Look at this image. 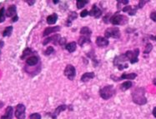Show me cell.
<instances>
[{"label": "cell", "instance_id": "1", "mask_svg": "<svg viewBox=\"0 0 156 119\" xmlns=\"http://www.w3.org/2000/svg\"><path fill=\"white\" fill-rule=\"evenodd\" d=\"M145 93H146V90L144 88H142V87L136 88L131 94L132 101L135 102V104L139 105V106L146 104L147 98L145 97Z\"/></svg>", "mask_w": 156, "mask_h": 119}, {"label": "cell", "instance_id": "2", "mask_svg": "<svg viewBox=\"0 0 156 119\" xmlns=\"http://www.w3.org/2000/svg\"><path fill=\"white\" fill-rule=\"evenodd\" d=\"M129 22V18L125 15H122L119 13V11L116 12L114 15L110 17V23L114 26L125 25Z\"/></svg>", "mask_w": 156, "mask_h": 119}, {"label": "cell", "instance_id": "3", "mask_svg": "<svg viewBox=\"0 0 156 119\" xmlns=\"http://www.w3.org/2000/svg\"><path fill=\"white\" fill-rule=\"evenodd\" d=\"M116 90L113 85H106L99 89V96L104 100H109L114 96Z\"/></svg>", "mask_w": 156, "mask_h": 119}, {"label": "cell", "instance_id": "4", "mask_svg": "<svg viewBox=\"0 0 156 119\" xmlns=\"http://www.w3.org/2000/svg\"><path fill=\"white\" fill-rule=\"evenodd\" d=\"M128 60V58H126L125 54H121V55L116 56L114 58V65L118 68V70L122 71L125 68H129V64H127L126 61Z\"/></svg>", "mask_w": 156, "mask_h": 119}, {"label": "cell", "instance_id": "5", "mask_svg": "<svg viewBox=\"0 0 156 119\" xmlns=\"http://www.w3.org/2000/svg\"><path fill=\"white\" fill-rule=\"evenodd\" d=\"M121 34H120V30L118 27H110L108 28L104 32V38H113L115 39H118L120 38Z\"/></svg>", "mask_w": 156, "mask_h": 119}, {"label": "cell", "instance_id": "6", "mask_svg": "<svg viewBox=\"0 0 156 119\" xmlns=\"http://www.w3.org/2000/svg\"><path fill=\"white\" fill-rule=\"evenodd\" d=\"M124 54L131 64H135L139 62V58H138L139 55V48H135L134 50H128L125 52Z\"/></svg>", "mask_w": 156, "mask_h": 119}, {"label": "cell", "instance_id": "7", "mask_svg": "<svg viewBox=\"0 0 156 119\" xmlns=\"http://www.w3.org/2000/svg\"><path fill=\"white\" fill-rule=\"evenodd\" d=\"M63 74L64 76L67 77L68 80L73 81L76 76V69L74 68V66H73L71 64H68L66 66V68H64V71H63Z\"/></svg>", "mask_w": 156, "mask_h": 119}, {"label": "cell", "instance_id": "8", "mask_svg": "<svg viewBox=\"0 0 156 119\" xmlns=\"http://www.w3.org/2000/svg\"><path fill=\"white\" fill-rule=\"evenodd\" d=\"M137 77V74L135 72H131V73H123L120 77H115L114 75H111L110 78L113 79L114 82H118L121 80H124V79H128V80H134Z\"/></svg>", "mask_w": 156, "mask_h": 119}, {"label": "cell", "instance_id": "9", "mask_svg": "<svg viewBox=\"0 0 156 119\" xmlns=\"http://www.w3.org/2000/svg\"><path fill=\"white\" fill-rule=\"evenodd\" d=\"M25 112H26V107L22 104V103H19L16 106V109H15V117L17 119H25Z\"/></svg>", "mask_w": 156, "mask_h": 119}, {"label": "cell", "instance_id": "10", "mask_svg": "<svg viewBox=\"0 0 156 119\" xmlns=\"http://www.w3.org/2000/svg\"><path fill=\"white\" fill-rule=\"evenodd\" d=\"M68 106L67 105H65V104H62V105H59L58 106L57 108H55V110L53 112H48L47 115H49L50 118H52L53 119H57L58 118V116H59L62 112L63 111H65L67 109Z\"/></svg>", "mask_w": 156, "mask_h": 119}, {"label": "cell", "instance_id": "11", "mask_svg": "<svg viewBox=\"0 0 156 119\" xmlns=\"http://www.w3.org/2000/svg\"><path fill=\"white\" fill-rule=\"evenodd\" d=\"M60 34H55L54 35H52L51 37H49V38H47L44 39V41L43 42V46H46L47 44H49V43H53L54 45H57L58 43H59V40H60Z\"/></svg>", "mask_w": 156, "mask_h": 119}, {"label": "cell", "instance_id": "12", "mask_svg": "<svg viewBox=\"0 0 156 119\" xmlns=\"http://www.w3.org/2000/svg\"><path fill=\"white\" fill-rule=\"evenodd\" d=\"M89 15L95 18H99L102 16V10L96 4H93L91 10L89 12Z\"/></svg>", "mask_w": 156, "mask_h": 119}, {"label": "cell", "instance_id": "13", "mask_svg": "<svg viewBox=\"0 0 156 119\" xmlns=\"http://www.w3.org/2000/svg\"><path fill=\"white\" fill-rule=\"evenodd\" d=\"M95 43H96V45H97L99 47H106L109 46L110 41L106 38H104V37L99 36V37H97V38H96Z\"/></svg>", "mask_w": 156, "mask_h": 119}, {"label": "cell", "instance_id": "14", "mask_svg": "<svg viewBox=\"0 0 156 119\" xmlns=\"http://www.w3.org/2000/svg\"><path fill=\"white\" fill-rule=\"evenodd\" d=\"M39 62V57L37 55H32L28 57L26 59V64L29 67H34L36 66Z\"/></svg>", "mask_w": 156, "mask_h": 119}, {"label": "cell", "instance_id": "15", "mask_svg": "<svg viewBox=\"0 0 156 119\" xmlns=\"http://www.w3.org/2000/svg\"><path fill=\"white\" fill-rule=\"evenodd\" d=\"M61 28L59 26H53V27H48L46 28L44 31H43V37H46V36H49V34H54V33H58L59 31H60Z\"/></svg>", "mask_w": 156, "mask_h": 119}, {"label": "cell", "instance_id": "16", "mask_svg": "<svg viewBox=\"0 0 156 119\" xmlns=\"http://www.w3.org/2000/svg\"><path fill=\"white\" fill-rule=\"evenodd\" d=\"M13 108L12 106H9L5 109L4 114L1 116V119H13Z\"/></svg>", "mask_w": 156, "mask_h": 119}, {"label": "cell", "instance_id": "17", "mask_svg": "<svg viewBox=\"0 0 156 119\" xmlns=\"http://www.w3.org/2000/svg\"><path fill=\"white\" fill-rule=\"evenodd\" d=\"M16 15H17V7H16V5H10L7 9V11H6V17L13 18Z\"/></svg>", "mask_w": 156, "mask_h": 119}, {"label": "cell", "instance_id": "18", "mask_svg": "<svg viewBox=\"0 0 156 119\" xmlns=\"http://www.w3.org/2000/svg\"><path fill=\"white\" fill-rule=\"evenodd\" d=\"M95 74L93 72H85L82 76H81V82H87L94 78Z\"/></svg>", "mask_w": 156, "mask_h": 119}, {"label": "cell", "instance_id": "19", "mask_svg": "<svg viewBox=\"0 0 156 119\" xmlns=\"http://www.w3.org/2000/svg\"><path fill=\"white\" fill-rule=\"evenodd\" d=\"M77 18H78V13H76V12H74V11L70 12V13H68V18H67V20H66V23H65V25H66V27H69V26H71L72 22L74 21V20H75Z\"/></svg>", "mask_w": 156, "mask_h": 119}, {"label": "cell", "instance_id": "20", "mask_svg": "<svg viewBox=\"0 0 156 119\" xmlns=\"http://www.w3.org/2000/svg\"><path fill=\"white\" fill-rule=\"evenodd\" d=\"M58 14L57 13H53V14H51L49 16H48L46 18V21L47 23L48 24H49V25H53V24H55L56 23V22L58 21Z\"/></svg>", "mask_w": 156, "mask_h": 119}, {"label": "cell", "instance_id": "21", "mask_svg": "<svg viewBox=\"0 0 156 119\" xmlns=\"http://www.w3.org/2000/svg\"><path fill=\"white\" fill-rule=\"evenodd\" d=\"M79 33H80L81 36H85V37H88V38H90V36L92 35V31H91V29L89 28V27L81 28Z\"/></svg>", "mask_w": 156, "mask_h": 119}, {"label": "cell", "instance_id": "22", "mask_svg": "<svg viewBox=\"0 0 156 119\" xmlns=\"http://www.w3.org/2000/svg\"><path fill=\"white\" fill-rule=\"evenodd\" d=\"M85 43H91V39H90V38L85 37V36H81L80 35V37H79V40H78V44L80 47H83Z\"/></svg>", "mask_w": 156, "mask_h": 119}, {"label": "cell", "instance_id": "23", "mask_svg": "<svg viewBox=\"0 0 156 119\" xmlns=\"http://www.w3.org/2000/svg\"><path fill=\"white\" fill-rule=\"evenodd\" d=\"M68 53H74L77 49V43L75 42H71V43H67V45L64 47Z\"/></svg>", "mask_w": 156, "mask_h": 119}, {"label": "cell", "instance_id": "24", "mask_svg": "<svg viewBox=\"0 0 156 119\" xmlns=\"http://www.w3.org/2000/svg\"><path fill=\"white\" fill-rule=\"evenodd\" d=\"M132 86H133V82H132L125 81L124 82H123L122 84L120 85V90L123 91V92H124V91H126V90L131 88Z\"/></svg>", "mask_w": 156, "mask_h": 119}, {"label": "cell", "instance_id": "25", "mask_svg": "<svg viewBox=\"0 0 156 119\" xmlns=\"http://www.w3.org/2000/svg\"><path fill=\"white\" fill-rule=\"evenodd\" d=\"M34 53L33 52V50L31 49V48H29V47H27V48H25L24 50V52H23V54H22L21 56V59H24V58H26L28 56H32V54H34Z\"/></svg>", "mask_w": 156, "mask_h": 119}, {"label": "cell", "instance_id": "26", "mask_svg": "<svg viewBox=\"0 0 156 119\" xmlns=\"http://www.w3.org/2000/svg\"><path fill=\"white\" fill-rule=\"evenodd\" d=\"M13 26H9L3 31V37H10L13 33Z\"/></svg>", "mask_w": 156, "mask_h": 119}, {"label": "cell", "instance_id": "27", "mask_svg": "<svg viewBox=\"0 0 156 119\" xmlns=\"http://www.w3.org/2000/svg\"><path fill=\"white\" fill-rule=\"evenodd\" d=\"M89 2V1H85V0H78L76 2V7L78 9H83L85 7V5L88 4Z\"/></svg>", "mask_w": 156, "mask_h": 119}, {"label": "cell", "instance_id": "28", "mask_svg": "<svg viewBox=\"0 0 156 119\" xmlns=\"http://www.w3.org/2000/svg\"><path fill=\"white\" fill-rule=\"evenodd\" d=\"M90 53H91V52H90ZM87 55L89 56V58L92 59V61H93V66H94V67H97V65L99 64V61H98L97 58H96V57H95V55H94L93 52H92L91 53H87Z\"/></svg>", "mask_w": 156, "mask_h": 119}, {"label": "cell", "instance_id": "29", "mask_svg": "<svg viewBox=\"0 0 156 119\" xmlns=\"http://www.w3.org/2000/svg\"><path fill=\"white\" fill-rule=\"evenodd\" d=\"M5 18H6V12H5V9L3 7L0 9V23L4 22Z\"/></svg>", "mask_w": 156, "mask_h": 119}, {"label": "cell", "instance_id": "30", "mask_svg": "<svg viewBox=\"0 0 156 119\" xmlns=\"http://www.w3.org/2000/svg\"><path fill=\"white\" fill-rule=\"evenodd\" d=\"M152 49H153V45H152L151 43H148L146 44V46H145L144 50H143V54H149L152 51Z\"/></svg>", "mask_w": 156, "mask_h": 119}, {"label": "cell", "instance_id": "31", "mask_svg": "<svg viewBox=\"0 0 156 119\" xmlns=\"http://www.w3.org/2000/svg\"><path fill=\"white\" fill-rule=\"evenodd\" d=\"M54 53V48L52 47V46H49V47H47V49L44 51L43 54L45 56H49L52 53Z\"/></svg>", "mask_w": 156, "mask_h": 119}, {"label": "cell", "instance_id": "32", "mask_svg": "<svg viewBox=\"0 0 156 119\" xmlns=\"http://www.w3.org/2000/svg\"><path fill=\"white\" fill-rule=\"evenodd\" d=\"M59 44L62 47H65V46L67 45V39H66V38H60Z\"/></svg>", "mask_w": 156, "mask_h": 119}, {"label": "cell", "instance_id": "33", "mask_svg": "<svg viewBox=\"0 0 156 119\" xmlns=\"http://www.w3.org/2000/svg\"><path fill=\"white\" fill-rule=\"evenodd\" d=\"M29 119H41V115L38 112H34V113L30 114Z\"/></svg>", "mask_w": 156, "mask_h": 119}, {"label": "cell", "instance_id": "34", "mask_svg": "<svg viewBox=\"0 0 156 119\" xmlns=\"http://www.w3.org/2000/svg\"><path fill=\"white\" fill-rule=\"evenodd\" d=\"M138 6L137 5H135L134 8H132V9L130 10V12L129 13V15H130V16H134V15H135L136 14V13H137V10H138Z\"/></svg>", "mask_w": 156, "mask_h": 119}, {"label": "cell", "instance_id": "35", "mask_svg": "<svg viewBox=\"0 0 156 119\" xmlns=\"http://www.w3.org/2000/svg\"><path fill=\"white\" fill-rule=\"evenodd\" d=\"M132 6H130V5H127V6H124V8L122 9L123 12H124V13H130V10L132 9Z\"/></svg>", "mask_w": 156, "mask_h": 119}, {"label": "cell", "instance_id": "36", "mask_svg": "<svg viewBox=\"0 0 156 119\" xmlns=\"http://www.w3.org/2000/svg\"><path fill=\"white\" fill-rule=\"evenodd\" d=\"M147 3H149V1H139L138 6V9H143V7Z\"/></svg>", "mask_w": 156, "mask_h": 119}, {"label": "cell", "instance_id": "37", "mask_svg": "<svg viewBox=\"0 0 156 119\" xmlns=\"http://www.w3.org/2000/svg\"><path fill=\"white\" fill-rule=\"evenodd\" d=\"M149 17L151 18L152 21L156 22V11H153L150 13V15H149Z\"/></svg>", "mask_w": 156, "mask_h": 119}, {"label": "cell", "instance_id": "38", "mask_svg": "<svg viewBox=\"0 0 156 119\" xmlns=\"http://www.w3.org/2000/svg\"><path fill=\"white\" fill-rule=\"evenodd\" d=\"M88 15H89V11H88V10H86V9L83 10V11H82V12L80 13V17L81 18L87 17Z\"/></svg>", "mask_w": 156, "mask_h": 119}, {"label": "cell", "instance_id": "39", "mask_svg": "<svg viewBox=\"0 0 156 119\" xmlns=\"http://www.w3.org/2000/svg\"><path fill=\"white\" fill-rule=\"evenodd\" d=\"M110 14H108V15H106L105 17H104V22L105 23H110Z\"/></svg>", "mask_w": 156, "mask_h": 119}, {"label": "cell", "instance_id": "40", "mask_svg": "<svg viewBox=\"0 0 156 119\" xmlns=\"http://www.w3.org/2000/svg\"><path fill=\"white\" fill-rule=\"evenodd\" d=\"M26 3L29 5V6H33V5H34L36 2H35V1H26Z\"/></svg>", "mask_w": 156, "mask_h": 119}, {"label": "cell", "instance_id": "41", "mask_svg": "<svg viewBox=\"0 0 156 119\" xmlns=\"http://www.w3.org/2000/svg\"><path fill=\"white\" fill-rule=\"evenodd\" d=\"M18 20V15L12 18V22H13V23H15V22H17Z\"/></svg>", "mask_w": 156, "mask_h": 119}, {"label": "cell", "instance_id": "42", "mask_svg": "<svg viewBox=\"0 0 156 119\" xmlns=\"http://www.w3.org/2000/svg\"><path fill=\"white\" fill-rule=\"evenodd\" d=\"M152 114H153V116H154L155 118H156V107H154L153 112H152Z\"/></svg>", "mask_w": 156, "mask_h": 119}, {"label": "cell", "instance_id": "43", "mask_svg": "<svg viewBox=\"0 0 156 119\" xmlns=\"http://www.w3.org/2000/svg\"><path fill=\"white\" fill-rule=\"evenodd\" d=\"M149 38H150V39H151V40H154V41H155V42H156V36H153V35H151V36H150Z\"/></svg>", "mask_w": 156, "mask_h": 119}, {"label": "cell", "instance_id": "44", "mask_svg": "<svg viewBox=\"0 0 156 119\" xmlns=\"http://www.w3.org/2000/svg\"><path fill=\"white\" fill-rule=\"evenodd\" d=\"M153 83H154V85L156 86V77H155V78L153 79Z\"/></svg>", "mask_w": 156, "mask_h": 119}, {"label": "cell", "instance_id": "45", "mask_svg": "<svg viewBox=\"0 0 156 119\" xmlns=\"http://www.w3.org/2000/svg\"><path fill=\"white\" fill-rule=\"evenodd\" d=\"M53 3H54V4H59V1H53Z\"/></svg>", "mask_w": 156, "mask_h": 119}, {"label": "cell", "instance_id": "46", "mask_svg": "<svg viewBox=\"0 0 156 119\" xmlns=\"http://www.w3.org/2000/svg\"><path fill=\"white\" fill-rule=\"evenodd\" d=\"M3 106H4V102H0V108Z\"/></svg>", "mask_w": 156, "mask_h": 119}, {"label": "cell", "instance_id": "47", "mask_svg": "<svg viewBox=\"0 0 156 119\" xmlns=\"http://www.w3.org/2000/svg\"><path fill=\"white\" fill-rule=\"evenodd\" d=\"M0 55H1V50H0Z\"/></svg>", "mask_w": 156, "mask_h": 119}]
</instances>
